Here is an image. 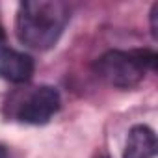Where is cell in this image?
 Listing matches in <instances>:
<instances>
[{"label":"cell","mask_w":158,"mask_h":158,"mask_svg":"<svg viewBox=\"0 0 158 158\" xmlns=\"http://www.w3.org/2000/svg\"><path fill=\"white\" fill-rule=\"evenodd\" d=\"M156 54L152 50H110L95 61V71L101 78L115 88H134L138 86L145 71H154Z\"/></svg>","instance_id":"2"},{"label":"cell","mask_w":158,"mask_h":158,"mask_svg":"<svg viewBox=\"0 0 158 158\" xmlns=\"http://www.w3.org/2000/svg\"><path fill=\"white\" fill-rule=\"evenodd\" d=\"M60 110V93L52 86H39L21 102L19 119L28 125H45Z\"/></svg>","instance_id":"3"},{"label":"cell","mask_w":158,"mask_h":158,"mask_svg":"<svg viewBox=\"0 0 158 158\" xmlns=\"http://www.w3.org/2000/svg\"><path fill=\"white\" fill-rule=\"evenodd\" d=\"M151 32H152V37L156 39L158 37V4H154L151 10Z\"/></svg>","instance_id":"6"},{"label":"cell","mask_w":158,"mask_h":158,"mask_svg":"<svg viewBox=\"0 0 158 158\" xmlns=\"http://www.w3.org/2000/svg\"><path fill=\"white\" fill-rule=\"evenodd\" d=\"M4 39H6V32H4V28H2V24H0V47H2V43H4Z\"/></svg>","instance_id":"7"},{"label":"cell","mask_w":158,"mask_h":158,"mask_svg":"<svg viewBox=\"0 0 158 158\" xmlns=\"http://www.w3.org/2000/svg\"><path fill=\"white\" fill-rule=\"evenodd\" d=\"M0 158H8V151H6V147H2V145H0Z\"/></svg>","instance_id":"8"},{"label":"cell","mask_w":158,"mask_h":158,"mask_svg":"<svg viewBox=\"0 0 158 158\" xmlns=\"http://www.w3.org/2000/svg\"><path fill=\"white\" fill-rule=\"evenodd\" d=\"M69 23V8L60 0H26L17 11L19 41L35 50L56 45Z\"/></svg>","instance_id":"1"},{"label":"cell","mask_w":158,"mask_h":158,"mask_svg":"<svg viewBox=\"0 0 158 158\" xmlns=\"http://www.w3.org/2000/svg\"><path fill=\"white\" fill-rule=\"evenodd\" d=\"M123 158H158V143L154 132L145 125L134 127L128 132Z\"/></svg>","instance_id":"5"},{"label":"cell","mask_w":158,"mask_h":158,"mask_svg":"<svg viewBox=\"0 0 158 158\" xmlns=\"http://www.w3.org/2000/svg\"><path fill=\"white\" fill-rule=\"evenodd\" d=\"M34 74V60L19 50H0V76L11 84H24Z\"/></svg>","instance_id":"4"},{"label":"cell","mask_w":158,"mask_h":158,"mask_svg":"<svg viewBox=\"0 0 158 158\" xmlns=\"http://www.w3.org/2000/svg\"><path fill=\"white\" fill-rule=\"evenodd\" d=\"M101 158H104V156H101Z\"/></svg>","instance_id":"9"}]
</instances>
